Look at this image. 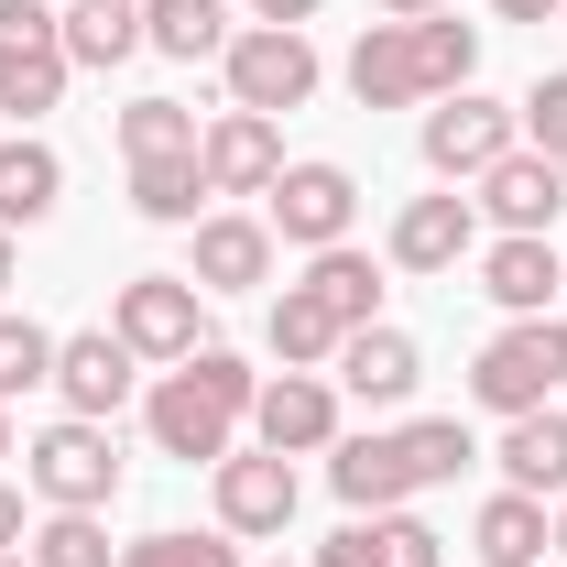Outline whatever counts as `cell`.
Returning <instances> with one entry per match:
<instances>
[{
    "instance_id": "8fae6325",
    "label": "cell",
    "mask_w": 567,
    "mask_h": 567,
    "mask_svg": "<svg viewBox=\"0 0 567 567\" xmlns=\"http://www.w3.org/2000/svg\"><path fill=\"white\" fill-rule=\"evenodd\" d=\"M382 251H393V274H458V262L481 251V208H470L458 186H436V197H404Z\"/></svg>"
},
{
    "instance_id": "4dcf8cb0",
    "label": "cell",
    "mask_w": 567,
    "mask_h": 567,
    "mask_svg": "<svg viewBox=\"0 0 567 567\" xmlns=\"http://www.w3.org/2000/svg\"><path fill=\"white\" fill-rule=\"evenodd\" d=\"M44 382H55V328L0 317V404H11V393H44Z\"/></svg>"
},
{
    "instance_id": "3957f363",
    "label": "cell",
    "mask_w": 567,
    "mask_h": 567,
    "mask_svg": "<svg viewBox=\"0 0 567 567\" xmlns=\"http://www.w3.org/2000/svg\"><path fill=\"white\" fill-rule=\"evenodd\" d=\"M567 393V317L546 306V317H502V339H481V360H470V404L481 415H535V404H557Z\"/></svg>"
},
{
    "instance_id": "6da1fadb",
    "label": "cell",
    "mask_w": 567,
    "mask_h": 567,
    "mask_svg": "<svg viewBox=\"0 0 567 567\" xmlns=\"http://www.w3.org/2000/svg\"><path fill=\"white\" fill-rule=\"evenodd\" d=\"M251 393H262V371L208 339L197 360L153 371V393H142V436H153L164 458H186V470H218V458L240 447V425H251Z\"/></svg>"
},
{
    "instance_id": "e575fe53",
    "label": "cell",
    "mask_w": 567,
    "mask_h": 567,
    "mask_svg": "<svg viewBox=\"0 0 567 567\" xmlns=\"http://www.w3.org/2000/svg\"><path fill=\"white\" fill-rule=\"evenodd\" d=\"M0 557H22V492L0 481Z\"/></svg>"
},
{
    "instance_id": "d4e9b609",
    "label": "cell",
    "mask_w": 567,
    "mask_h": 567,
    "mask_svg": "<svg viewBox=\"0 0 567 567\" xmlns=\"http://www.w3.org/2000/svg\"><path fill=\"white\" fill-rule=\"evenodd\" d=\"M306 295H317L339 328H371V317H382V274H371V251H350V240H339V251H306Z\"/></svg>"
},
{
    "instance_id": "ac0fdd59",
    "label": "cell",
    "mask_w": 567,
    "mask_h": 567,
    "mask_svg": "<svg viewBox=\"0 0 567 567\" xmlns=\"http://www.w3.org/2000/svg\"><path fill=\"white\" fill-rule=\"evenodd\" d=\"M492 470H502V492L567 502V404H535V415H513V425H502V447H492Z\"/></svg>"
},
{
    "instance_id": "ee69618b",
    "label": "cell",
    "mask_w": 567,
    "mask_h": 567,
    "mask_svg": "<svg viewBox=\"0 0 567 567\" xmlns=\"http://www.w3.org/2000/svg\"><path fill=\"white\" fill-rule=\"evenodd\" d=\"M557 306H567V295H557Z\"/></svg>"
},
{
    "instance_id": "603a6c76",
    "label": "cell",
    "mask_w": 567,
    "mask_h": 567,
    "mask_svg": "<svg viewBox=\"0 0 567 567\" xmlns=\"http://www.w3.org/2000/svg\"><path fill=\"white\" fill-rule=\"evenodd\" d=\"M262 339H274V360H284V371H328L350 328H339V317H328V306H317L306 284H284L274 306H262Z\"/></svg>"
},
{
    "instance_id": "2e32d148",
    "label": "cell",
    "mask_w": 567,
    "mask_h": 567,
    "mask_svg": "<svg viewBox=\"0 0 567 567\" xmlns=\"http://www.w3.org/2000/svg\"><path fill=\"white\" fill-rule=\"evenodd\" d=\"M197 295H262L274 284V218H240V208H208L197 218V262H186Z\"/></svg>"
},
{
    "instance_id": "8d00e7d4",
    "label": "cell",
    "mask_w": 567,
    "mask_h": 567,
    "mask_svg": "<svg viewBox=\"0 0 567 567\" xmlns=\"http://www.w3.org/2000/svg\"><path fill=\"white\" fill-rule=\"evenodd\" d=\"M425 11H447V0H382V22H425Z\"/></svg>"
},
{
    "instance_id": "4fadbf2b",
    "label": "cell",
    "mask_w": 567,
    "mask_h": 567,
    "mask_svg": "<svg viewBox=\"0 0 567 567\" xmlns=\"http://www.w3.org/2000/svg\"><path fill=\"white\" fill-rule=\"evenodd\" d=\"M208 492H218V535H284V524H295V458L229 447L208 470Z\"/></svg>"
},
{
    "instance_id": "ab89813d",
    "label": "cell",
    "mask_w": 567,
    "mask_h": 567,
    "mask_svg": "<svg viewBox=\"0 0 567 567\" xmlns=\"http://www.w3.org/2000/svg\"><path fill=\"white\" fill-rule=\"evenodd\" d=\"M0 458H11V404H0Z\"/></svg>"
},
{
    "instance_id": "7a4b0ae2",
    "label": "cell",
    "mask_w": 567,
    "mask_h": 567,
    "mask_svg": "<svg viewBox=\"0 0 567 567\" xmlns=\"http://www.w3.org/2000/svg\"><path fill=\"white\" fill-rule=\"evenodd\" d=\"M481 76V22H447V11H425V22H371L350 44V99L360 110H436V99H458Z\"/></svg>"
},
{
    "instance_id": "f35d334b",
    "label": "cell",
    "mask_w": 567,
    "mask_h": 567,
    "mask_svg": "<svg viewBox=\"0 0 567 567\" xmlns=\"http://www.w3.org/2000/svg\"><path fill=\"white\" fill-rule=\"evenodd\" d=\"M11 274H22V262H11V229H0V284H11Z\"/></svg>"
},
{
    "instance_id": "7c38bea8",
    "label": "cell",
    "mask_w": 567,
    "mask_h": 567,
    "mask_svg": "<svg viewBox=\"0 0 567 567\" xmlns=\"http://www.w3.org/2000/svg\"><path fill=\"white\" fill-rule=\"evenodd\" d=\"M470 208L492 218L502 240H546V229H557V208H567V175L535 153V142H513L492 175H481V197H470Z\"/></svg>"
},
{
    "instance_id": "7bdbcfd3",
    "label": "cell",
    "mask_w": 567,
    "mask_h": 567,
    "mask_svg": "<svg viewBox=\"0 0 567 567\" xmlns=\"http://www.w3.org/2000/svg\"><path fill=\"white\" fill-rule=\"evenodd\" d=\"M557 175H567V153H557Z\"/></svg>"
},
{
    "instance_id": "83f0119b",
    "label": "cell",
    "mask_w": 567,
    "mask_h": 567,
    "mask_svg": "<svg viewBox=\"0 0 567 567\" xmlns=\"http://www.w3.org/2000/svg\"><path fill=\"white\" fill-rule=\"evenodd\" d=\"M66 44H33V55H0V110H11V121H44V110H55V99H66Z\"/></svg>"
},
{
    "instance_id": "277c9868",
    "label": "cell",
    "mask_w": 567,
    "mask_h": 567,
    "mask_svg": "<svg viewBox=\"0 0 567 567\" xmlns=\"http://www.w3.org/2000/svg\"><path fill=\"white\" fill-rule=\"evenodd\" d=\"M110 339L142 360V371H175V360L208 350V295L186 274H132L121 295H110Z\"/></svg>"
},
{
    "instance_id": "4316f807",
    "label": "cell",
    "mask_w": 567,
    "mask_h": 567,
    "mask_svg": "<svg viewBox=\"0 0 567 567\" xmlns=\"http://www.w3.org/2000/svg\"><path fill=\"white\" fill-rule=\"evenodd\" d=\"M55 44H66V66H132L142 55V11H99V0H66V22H55Z\"/></svg>"
},
{
    "instance_id": "60d3db41",
    "label": "cell",
    "mask_w": 567,
    "mask_h": 567,
    "mask_svg": "<svg viewBox=\"0 0 567 567\" xmlns=\"http://www.w3.org/2000/svg\"><path fill=\"white\" fill-rule=\"evenodd\" d=\"M99 11H142V0H99Z\"/></svg>"
},
{
    "instance_id": "d6986e66",
    "label": "cell",
    "mask_w": 567,
    "mask_h": 567,
    "mask_svg": "<svg viewBox=\"0 0 567 567\" xmlns=\"http://www.w3.org/2000/svg\"><path fill=\"white\" fill-rule=\"evenodd\" d=\"M317 567H447V546H436V524H415V513H350L317 546Z\"/></svg>"
},
{
    "instance_id": "9c48e42d",
    "label": "cell",
    "mask_w": 567,
    "mask_h": 567,
    "mask_svg": "<svg viewBox=\"0 0 567 567\" xmlns=\"http://www.w3.org/2000/svg\"><path fill=\"white\" fill-rule=\"evenodd\" d=\"M251 447H274V458H328V447H339V382H328V371H274V382L251 393Z\"/></svg>"
},
{
    "instance_id": "74e56055",
    "label": "cell",
    "mask_w": 567,
    "mask_h": 567,
    "mask_svg": "<svg viewBox=\"0 0 567 567\" xmlns=\"http://www.w3.org/2000/svg\"><path fill=\"white\" fill-rule=\"evenodd\" d=\"M546 524H557V557H567V502H546Z\"/></svg>"
},
{
    "instance_id": "9a60e30c",
    "label": "cell",
    "mask_w": 567,
    "mask_h": 567,
    "mask_svg": "<svg viewBox=\"0 0 567 567\" xmlns=\"http://www.w3.org/2000/svg\"><path fill=\"white\" fill-rule=\"evenodd\" d=\"M197 164H208V197H274L284 132L262 121V110H218L208 132H197Z\"/></svg>"
},
{
    "instance_id": "f546056e",
    "label": "cell",
    "mask_w": 567,
    "mask_h": 567,
    "mask_svg": "<svg viewBox=\"0 0 567 567\" xmlns=\"http://www.w3.org/2000/svg\"><path fill=\"white\" fill-rule=\"evenodd\" d=\"M22 546H33V567H121V557H110V524H99V513H44Z\"/></svg>"
},
{
    "instance_id": "5bb4252c",
    "label": "cell",
    "mask_w": 567,
    "mask_h": 567,
    "mask_svg": "<svg viewBox=\"0 0 567 567\" xmlns=\"http://www.w3.org/2000/svg\"><path fill=\"white\" fill-rule=\"evenodd\" d=\"M132 382H142V360L110 339V328H76V339H55V404L87 425H110L121 404H132Z\"/></svg>"
},
{
    "instance_id": "484cf974",
    "label": "cell",
    "mask_w": 567,
    "mask_h": 567,
    "mask_svg": "<svg viewBox=\"0 0 567 567\" xmlns=\"http://www.w3.org/2000/svg\"><path fill=\"white\" fill-rule=\"evenodd\" d=\"M142 44L153 55H229V0H142Z\"/></svg>"
},
{
    "instance_id": "b9f144b4",
    "label": "cell",
    "mask_w": 567,
    "mask_h": 567,
    "mask_svg": "<svg viewBox=\"0 0 567 567\" xmlns=\"http://www.w3.org/2000/svg\"><path fill=\"white\" fill-rule=\"evenodd\" d=\"M0 567H33V546H22V557H0Z\"/></svg>"
},
{
    "instance_id": "8992f818",
    "label": "cell",
    "mask_w": 567,
    "mask_h": 567,
    "mask_svg": "<svg viewBox=\"0 0 567 567\" xmlns=\"http://www.w3.org/2000/svg\"><path fill=\"white\" fill-rule=\"evenodd\" d=\"M22 481L44 492V513H110V502H121V447H110V425L55 415L22 447Z\"/></svg>"
},
{
    "instance_id": "e0dca14e",
    "label": "cell",
    "mask_w": 567,
    "mask_h": 567,
    "mask_svg": "<svg viewBox=\"0 0 567 567\" xmlns=\"http://www.w3.org/2000/svg\"><path fill=\"white\" fill-rule=\"evenodd\" d=\"M328 492L350 502V513H404L415 502V458H404V436L393 425H360L328 447Z\"/></svg>"
},
{
    "instance_id": "f6af8a7d",
    "label": "cell",
    "mask_w": 567,
    "mask_h": 567,
    "mask_svg": "<svg viewBox=\"0 0 567 567\" xmlns=\"http://www.w3.org/2000/svg\"><path fill=\"white\" fill-rule=\"evenodd\" d=\"M274 567H284V557H274Z\"/></svg>"
},
{
    "instance_id": "1f68e13d",
    "label": "cell",
    "mask_w": 567,
    "mask_h": 567,
    "mask_svg": "<svg viewBox=\"0 0 567 567\" xmlns=\"http://www.w3.org/2000/svg\"><path fill=\"white\" fill-rule=\"evenodd\" d=\"M121 567H240V535H142L121 546Z\"/></svg>"
},
{
    "instance_id": "ffe728a7",
    "label": "cell",
    "mask_w": 567,
    "mask_h": 567,
    "mask_svg": "<svg viewBox=\"0 0 567 567\" xmlns=\"http://www.w3.org/2000/svg\"><path fill=\"white\" fill-rule=\"evenodd\" d=\"M481 295H492L502 317H546L567 295V251L557 240H492L481 251Z\"/></svg>"
},
{
    "instance_id": "5b68a950",
    "label": "cell",
    "mask_w": 567,
    "mask_h": 567,
    "mask_svg": "<svg viewBox=\"0 0 567 567\" xmlns=\"http://www.w3.org/2000/svg\"><path fill=\"white\" fill-rule=\"evenodd\" d=\"M218 76H229V110L284 121V110H306V99H317L328 55H317V33H295V22H251V33H229Z\"/></svg>"
},
{
    "instance_id": "44dd1931",
    "label": "cell",
    "mask_w": 567,
    "mask_h": 567,
    "mask_svg": "<svg viewBox=\"0 0 567 567\" xmlns=\"http://www.w3.org/2000/svg\"><path fill=\"white\" fill-rule=\"evenodd\" d=\"M55 197H66V153L33 142V132H11L0 142V229H44Z\"/></svg>"
},
{
    "instance_id": "d590c367",
    "label": "cell",
    "mask_w": 567,
    "mask_h": 567,
    "mask_svg": "<svg viewBox=\"0 0 567 567\" xmlns=\"http://www.w3.org/2000/svg\"><path fill=\"white\" fill-rule=\"evenodd\" d=\"M502 22H546V11H567V0H492Z\"/></svg>"
},
{
    "instance_id": "30bf717a",
    "label": "cell",
    "mask_w": 567,
    "mask_h": 567,
    "mask_svg": "<svg viewBox=\"0 0 567 567\" xmlns=\"http://www.w3.org/2000/svg\"><path fill=\"white\" fill-rule=\"evenodd\" d=\"M328 382H339L350 404H371V415H393V404H415V382H425V350L404 339V328H393V317H371V328H350V339H339Z\"/></svg>"
},
{
    "instance_id": "52a82bcc",
    "label": "cell",
    "mask_w": 567,
    "mask_h": 567,
    "mask_svg": "<svg viewBox=\"0 0 567 567\" xmlns=\"http://www.w3.org/2000/svg\"><path fill=\"white\" fill-rule=\"evenodd\" d=\"M513 142H524V110H502V99H481V87H458V99L425 110V175H436V186H481Z\"/></svg>"
},
{
    "instance_id": "7402d4cb",
    "label": "cell",
    "mask_w": 567,
    "mask_h": 567,
    "mask_svg": "<svg viewBox=\"0 0 567 567\" xmlns=\"http://www.w3.org/2000/svg\"><path fill=\"white\" fill-rule=\"evenodd\" d=\"M470 546H481V567H546L557 557V524H546L535 492H492L481 524H470Z\"/></svg>"
},
{
    "instance_id": "836d02e7",
    "label": "cell",
    "mask_w": 567,
    "mask_h": 567,
    "mask_svg": "<svg viewBox=\"0 0 567 567\" xmlns=\"http://www.w3.org/2000/svg\"><path fill=\"white\" fill-rule=\"evenodd\" d=\"M251 22H295V33H306V22H317V0H251Z\"/></svg>"
},
{
    "instance_id": "ba28073f",
    "label": "cell",
    "mask_w": 567,
    "mask_h": 567,
    "mask_svg": "<svg viewBox=\"0 0 567 567\" xmlns=\"http://www.w3.org/2000/svg\"><path fill=\"white\" fill-rule=\"evenodd\" d=\"M262 208H274V240H295V251H339L350 218H360V175L328 164V153H317V164H284Z\"/></svg>"
},
{
    "instance_id": "d6a6232c",
    "label": "cell",
    "mask_w": 567,
    "mask_h": 567,
    "mask_svg": "<svg viewBox=\"0 0 567 567\" xmlns=\"http://www.w3.org/2000/svg\"><path fill=\"white\" fill-rule=\"evenodd\" d=\"M55 22H66V11H44V0H0V55H33V44H55Z\"/></svg>"
},
{
    "instance_id": "cb8c5ba5",
    "label": "cell",
    "mask_w": 567,
    "mask_h": 567,
    "mask_svg": "<svg viewBox=\"0 0 567 567\" xmlns=\"http://www.w3.org/2000/svg\"><path fill=\"white\" fill-rule=\"evenodd\" d=\"M132 208L153 218V229H197V218H208V164H197V153H153V164H132Z\"/></svg>"
},
{
    "instance_id": "f1b7e54d",
    "label": "cell",
    "mask_w": 567,
    "mask_h": 567,
    "mask_svg": "<svg viewBox=\"0 0 567 567\" xmlns=\"http://www.w3.org/2000/svg\"><path fill=\"white\" fill-rule=\"evenodd\" d=\"M121 153H132V164L197 153V110H186V99H132V110H121Z\"/></svg>"
}]
</instances>
